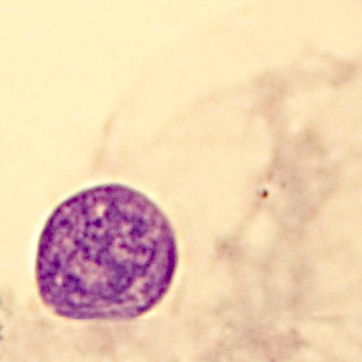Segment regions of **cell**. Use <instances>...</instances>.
Masks as SVG:
<instances>
[{"label":"cell","mask_w":362,"mask_h":362,"mask_svg":"<svg viewBox=\"0 0 362 362\" xmlns=\"http://www.w3.org/2000/svg\"><path fill=\"white\" fill-rule=\"evenodd\" d=\"M178 262L174 229L147 196L103 184L62 201L41 232L35 260L39 297L55 315L128 321L155 307Z\"/></svg>","instance_id":"6da1fadb"}]
</instances>
